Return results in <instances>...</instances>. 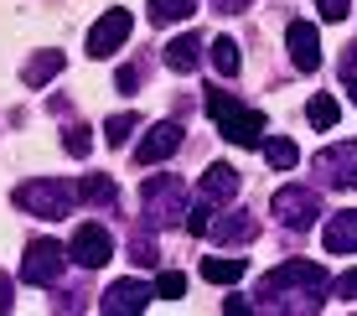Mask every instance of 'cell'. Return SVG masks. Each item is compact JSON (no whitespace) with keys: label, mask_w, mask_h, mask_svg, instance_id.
Here are the masks:
<instances>
[{"label":"cell","mask_w":357,"mask_h":316,"mask_svg":"<svg viewBox=\"0 0 357 316\" xmlns=\"http://www.w3.org/2000/svg\"><path fill=\"white\" fill-rule=\"evenodd\" d=\"M326 290H331V280H326V270L316 259H285L259 280L254 306L280 311V316H311V311L326 306Z\"/></svg>","instance_id":"6da1fadb"},{"label":"cell","mask_w":357,"mask_h":316,"mask_svg":"<svg viewBox=\"0 0 357 316\" xmlns=\"http://www.w3.org/2000/svg\"><path fill=\"white\" fill-rule=\"evenodd\" d=\"M207 114H213V125L223 130V140H233V145H264V114L249 109V104H238L233 93L207 89Z\"/></svg>","instance_id":"7a4b0ae2"},{"label":"cell","mask_w":357,"mask_h":316,"mask_svg":"<svg viewBox=\"0 0 357 316\" xmlns=\"http://www.w3.org/2000/svg\"><path fill=\"white\" fill-rule=\"evenodd\" d=\"M73 197H78V192H73L63 176H31V181H21V187L10 192V202H16V208H26L31 218H42V223L68 218Z\"/></svg>","instance_id":"3957f363"},{"label":"cell","mask_w":357,"mask_h":316,"mask_svg":"<svg viewBox=\"0 0 357 316\" xmlns=\"http://www.w3.org/2000/svg\"><path fill=\"white\" fill-rule=\"evenodd\" d=\"M140 197H145V218L151 223H176L187 213V181L181 176H145Z\"/></svg>","instance_id":"277c9868"},{"label":"cell","mask_w":357,"mask_h":316,"mask_svg":"<svg viewBox=\"0 0 357 316\" xmlns=\"http://www.w3.org/2000/svg\"><path fill=\"white\" fill-rule=\"evenodd\" d=\"M73 254L57 244V239H36V244H26V254H21V280L26 285H57V275L68 270Z\"/></svg>","instance_id":"5b68a950"},{"label":"cell","mask_w":357,"mask_h":316,"mask_svg":"<svg viewBox=\"0 0 357 316\" xmlns=\"http://www.w3.org/2000/svg\"><path fill=\"white\" fill-rule=\"evenodd\" d=\"M269 208H275V218L290 228V234H301V228H311L316 218H321V192L316 187H280Z\"/></svg>","instance_id":"8992f818"},{"label":"cell","mask_w":357,"mask_h":316,"mask_svg":"<svg viewBox=\"0 0 357 316\" xmlns=\"http://www.w3.org/2000/svg\"><path fill=\"white\" fill-rule=\"evenodd\" d=\"M311 172H316V181L321 187H357V145L352 140H342V145H326L321 156L311 161Z\"/></svg>","instance_id":"52a82bcc"},{"label":"cell","mask_w":357,"mask_h":316,"mask_svg":"<svg viewBox=\"0 0 357 316\" xmlns=\"http://www.w3.org/2000/svg\"><path fill=\"white\" fill-rule=\"evenodd\" d=\"M181 140H187L181 119H161V125H151V130L140 135V145H135V161H140V166H161V161H171V156L181 151Z\"/></svg>","instance_id":"ba28073f"},{"label":"cell","mask_w":357,"mask_h":316,"mask_svg":"<svg viewBox=\"0 0 357 316\" xmlns=\"http://www.w3.org/2000/svg\"><path fill=\"white\" fill-rule=\"evenodd\" d=\"M151 301H155V290L145 280H114L104 296H98V311L104 316H140Z\"/></svg>","instance_id":"9c48e42d"},{"label":"cell","mask_w":357,"mask_h":316,"mask_svg":"<svg viewBox=\"0 0 357 316\" xmlns=\"http://www.w3.org/2000/svg\"><path fill=\"white\" fill-rule=\"evenodd\" d=\"M73 259L83 264V270H98V264H109V254H114V239H109L104 223H78V234H73Z\"/></svg>","instance_id":"30bf717a"},{"label":"cell","mask_w":357,"mask_h":316,"mask_svg":"<svg viewBox=\"0 0 357 316\" xmlns=\"http://www.w3.org/2000/svg\"><path fill=\"white\" fill-rule=\"evenodd\" d=\"M130 10H104V16L93 21V31H89V57H109V52H119L125 47V36H130Z\"/></svg>","instance_id":"8fae6325"},{"label":"cell","mask_w":357,"mask_h":316,"mask_svg":"<svg viewBox=\"0 0 357 316\" xmlns=\"http://www.w3.org/2000/svg\"><path fill=\"white\" fill-rule=\"evenodd\" d=\"M238 187H243V176L233 172L228 161H213V166H207V176H202V187H197V197H202L207 208H233Z\"/></svg>","instance_id":"7c38bea8"},{"label":"cell","mask_w":357,"mask_h":316,"mask_svg":"<svg viewBox=\"0 0 357 316\" xmlns=\"http://www.w3.org/2000/svg\"><path fill=\"white\" fill-rule=\"evenodd\" d=\"M285 47H290V63L301 73L321 68V36H316L311 21H290V27H285Z\"/></svg>","instance_id":"4fadbf2b"},{"label":"cell","mask_w":357,"mask_h":316,"mask_svg":"<svg viewBox=\"0 0 357 316\" xmlns=\"http://www.w3.org/2000/svg\"><path fill=\"white\" fill-rule=\"evenodd\" d=\"M321 244H326V254H357V208H342L326 218Z\"/></svg>","instance_id":"5bb4252c"},{"label":"cell","mask_w":357,"mask_h":316,"mask_svg":"<svg viewBox=\"0 0 357 316\" xmlns=\"http://www.w3.org/2000/svg\"><path fill=\"white\" fill-rule=\"evenodd\" d=\"M207 234H213L218 244H254V239H259V223H254L249 213H228L223 223H213Z\"/></svg>","instance_id":"9a60e30c"},{"label":"cell","mask_w":357,"mask_h":316,"mask_svg":"<svg viewBox=\"0 0 357 316\" xmlns=\"http://www.w3.org/2000/svg\"><path fill=\"white\" fill-rule=\"evenodd\" d=\"M197 63H202V36H197V31L176 36V42L166 47V68H171V73H192Z\"/></svg>","instance_id":"2e32d148"},{"label":"cell","mask_w":357,"mask_h":316,"mask_svg":"<svg viewBox=\"0 0 357 316\" xmlns=\"http://www.w3.org/2000/svg\"><path fill=\"white\" fill-rule=\"evenodd\" d=\"M63 68H68V52H36L21 78H26V89H42V83H52Z\"/></svg>","instance_id":"e0dca14e"},{"label":"cell","mask_w":357,"mask_h":316,"mask_svg":"<svg viewBox=\"0 0 357 316\" xmlns=\"http://www.w3.org/2000/svg\"><path fill=\"white\" fill-rule=\"evenodd\" d=\"M73 192H78V202H89V208H114L119 202V187L109 176H83Z\"/></svg>","instance_id":"ac0fdd59"},{"label":"cell","mask_w":357,"mask_h":316,"mask_svg":"<svg viewBox=\"0 0 357 316\" xmlns=\"http://www.w3.org/2000/svg\"><path fill=\"white\" fill-rule=\"evenodd\" d=\"M243 270H249V264H243V259H228V254H218V259H202V280H213V285H238Z\"/></svg>","instance_id":"d6986e66"},{"label":"cell","mask_w":357,"mask_h":316,"mask_svg":"<svg viewBox=\"0 0 357 316\" xmlns=\"http://www.w3.org/2000/svg\"><path fill=\"white\" fill-rule=\"evenodd\" d=\"M155 259H161V244H155V234H151V228H135V234H130V264H140V270H151V264Z\"/></svg>","instance_id":"ffe728a7"},{"label":"cell","mask_w":357,"mask_h":316,"mask_svg":"<svg viewBox=\"0 0 357 316\" xmlns=\"http://www.w3.org/2000/svg\"><path fill=\"white\" fill-rule=\"evenodd\" d=\"M197 10V0H151V27H176Z\"/></svg>","instance_id":"44dd1931"},{"label":"cell","mask_w":357,"mask_h":316,"mask_svg":"<svg viewBox=\"0 0 357 316\" xmlns=\"http://www.w3.org/2000/svg\"><path fill=\"white\" fill-rule=\"evenodd\" d=\"M213 68L223 73V78H233V73L243 68V52H238V42H233V36H218V42H213Z\"/></svg>","instance_id":"7402d4cb"},{"label":"cell","mask_w":357,"mask_h":316,"mask_svg":"<svg viewBox=\"0 0 357 316\" xmlns=\"http://www.w3.org/2000/svg\"><path fill=\"white\" fill-rule=\"evenodd\" d=\"M259 151H264V161H269V166H275V172H290V166H295V161H301V151H295V145H290L285 135H275V140H264V145H259Z\"/></svg>","instance_id":"603a6c76"},{"label":"cell","mask_w":357,"mask_h":316,"mask_svg":"<svg viewBox=\"0 0 357 316\" xmlns=\"http://www.w3.org/2000/svg\"><path fill=\"white\" fill-rule=\"evenodd\" d=\"M337 114H342V109H337V99H331V93H316V99L305 104V119H311L316 130H331V125H337Z\"/></svg>","instance_id":"cb8c5ba5"},{"label":"cell","mask_w":357,"mask_h":316,"mask_svg":"<svg viewBox=\"0 0 357 316\" xmlns=\"http://www.w3.org/2000/svg\"><path fill=\"white\" fill-rule=\"evenodd\" d=\"M135 130H140V114H114V119L104 125V140H109V145H125Z\"/></svg>","instance_id":"d4e9b609"},{"label":"cell","mask_w":357,"mask_h":316,"mask_svg":"<svg viewBox=\"0 0 357 316\" xmlns=\"http://www.w3.org/2000/svg\"><path fill=\"white\" fill-rule=\"evenodd\" d=\"M63 145H68V156H78V161H83V156L93 151V130L89 125H68L63 130Z\"/></svg>","instance_id":"484cf974"},{"label":"cell","mask_w":357,"mask_h":316,"mask_svg":"<svg viewBox=\"0 0 357 316\" xmlns=\"http://www.w3.org/2000/svg\"><path fill=\"white\" fill-rule=\"evenodd\" d=\"M155 296H161V301H181V296H187V275H181V270H166L161 280H155Z\"/></svg>","instance_id":"4316f807"},{"label":"cell","mask_w":357,"mask_h":316,"mask_svg":"<svg viewBox=\"0 0 357 316\" xmlns=\"http://www.w3.org/2000/svg\"><path fill=\"white\" fill-rule=\"evenodd\" d=\"M207 218H213V208H207V202L197 197V208H187V213H181V223H187V234H207V228H213Z\"/></svg>","instance_id":"83f0119b"},{"label":"cell","mask_w":357,"mask_h":316,"mask_svg":"<svg viewBox=\"0 0 357 316\" xmlns=\"http://www.w3.org/2000/svg\"><path fill=\"white\" fill-rule=\"evenodd\" d=\"M316 10H321L326 21H347V10H352V0H316Z\"/></svg>","instance_id":"f1b7e54d"},{"label":"cell","mask_w":357,"mask_h":316,"mask_svg":"<svg viewBox=\"0 0 357 316\" xmlns=\"http://www.w3.org/2000/svg\"><path fill=\"white\" fill-rule=\"evenodd\" d=\"M331 290H337L342 301H357V270H347V275H342V280L331 285Z\"/></svg>","instance_id":"f546056e"},{"label":"cell","mask_w":357,"mask_h":316,"mask_svg":"<svg viewBox=\"0 0 357 316\" xmlns=\"http://www.w3.org/2000/svg\"><path fill=\"white\" fill-rule=\"evenodd\" d=\"M249 6H254V0H213L218 16H238V10H249Z\"/></svg>","instance_id":"4dcf8cb0"},{"label":"cell","mask_w":357,"mask_h":316,"mask_svg":"<svg viewBox=\"0 0 357 316\" xmlns=\"http://www.w3.org/2000/svg\"><path fill=\"white\" fill-rule=\"evenodd\" d=\"M119 89H125V93L140 89V68H119Z\"/></svg>","instance_id":"1f68e13d"},{"label":"cell","mask_w":357,"mask_h":316,"mask_svg":"<svg viewBox=\"0 0 357 316\" xmlns=\"http://www.w3.org/2000/svg\"><path fill=\"white\" fill-rule=\"evenodd\" d=\"M342 78H357V42H347V57H342Z\"/></svg>","instance_id":"d6a6232c"},{"label":"cell","mask_w":357,"mask_h":316,"mask_svg":"<svg viewBox=\"0 0 357 316\" xmlns=\"http://www.w3.org/2000/svg\"><path fill=\"white\" fill-rule=\"evenodd\" d=\"M223 311H228V316H233V311L243 316V311H254V301H243V296H228V301H223Z\"/></svg>","instance_id":"836d02e7"},{"label":"cell","mask_w":357,"mask_h":316,"mask_svg":"<svg viewBox=\"0 0 357 316\" xmlns=\"http://www.w3.org/2000/svg\"><path fill=\"white\" fill-rule=\"evenodd\" d=\"M0 311H10V280L0 275Z\"/></svg>","instance_id":"e575fe53"},{"label":"cell","mask_w":357,"mask_h":316,"mask_svg":"<svg viewBox=\"0 0 357 316\" xmlns=\"http://www.w3.org/2000/svg\"><path fill=\"white\" fill-rule=\"evenodd\" d=\"M347 93H352V104H357V78H347Z\"/></svg>","instance_id":"d590c367"}]
</instances>
